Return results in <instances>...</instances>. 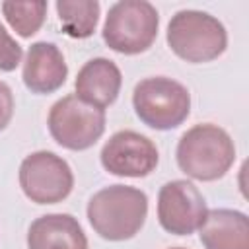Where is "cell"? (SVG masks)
Returning a JSON list of instances; mask_svg holds the SVG:
<instances>
[{
  "instance_id": "cell-1",
  "label": "cell",
  "mask_w": 249,
  "mask_h": 249,
  "mask_svg": "<svg viewBox=\"0 0 249 249\" xmlns=\"http://www.w3.org/2000/svg\"><path fill=\"white\" fill-rule=\"evenodd\" d=\"M148 214L144 191L128 185H111L97 191L88 202V220L97 235L109 241L134 237Z\"/></svg>"
},
{
  "instance_id": "cell-2",
  "label": "cell",
  "mask_w": 249,
  "mask_h": 249,
  "mask_svg": "<svg viewBox=\"0 0 249 249\" xmlns=\"http://www.w3.org/2000/svg\"><path fill=\"white\" fill-rule=\"evenodd\" d=\"M175 156L179 169L189 177L196 181H216L233 165L235 146L224 128L202 123L179 138Z\"/></svg>"
},
{
  "instance_id": "cell-3",
  "label": "cell",
  "mask_w": 249,
  "mask_h": 249,
  "mask_svg": "<svg viewBox=\"0 0 249 249\" xmlns=\"http://www.w3.org/2000/svg\"><path fill=\"white\" fill-rule=\"evenodd\" d=\"M169 49L187 62H210L228 47L224 23L200 10H181L167 25Z\"/></svg>"
},
{
  "instance_id": "cell-4",
  "label": "cell",
  "mask_w": 249,
  "mask_h": 249,
  "mask_svg": "<svg viewBox=\"0 0 249 249\" xmlns=\"http://www.w3.org/2000/svg\"><path fill=\"white\" fill-rule=\"evenodd\" d=\"M160 16L146 0H123L109 8L103 23V41L123 54H138L152 47L158 37Z\"/></svg>"
},
{
  "instance_id": "cell-5",
  "label": "cell",
  "mask_w": 249,
  "mask_h": 249,
  "mask_svg": "<svg viewBox=\"0 0 249 249\" xmlns=\"http://www.w3.org/2000/svg\"><path fill=\"white\" fill-rule=\"evenodd\" d=\"M132 105L138 119L156 130L177 128L191 113L189 89L177 80L154 76L138 82L132 91Z\"/></svg>"
},
{
  "instance_id": "cell-6",
  "label": "cell",
  "mask_w": 249,
  "mask_h": 249,
  "mask_svg": "<svg viewBox=\"0 0 249 249\" xmlns=\"http://www.w3.org/2000/svg\"><path fill=\"white\" fill-rule=\"evenodd\" d=\"M49 132L66 150H88L105 132V109L88 105L76 95H64L49 111Z\"/></svg>"
},
{
  "instance_id": "cell-7",
  "label": "cell",
  "mask_w": 249,
  "mask_h": 249,
  "mask_svg": "<svg viewBox=\"0 0 249 249\" xmlns=\"http://www.w3.org/2000/svg\"><path fill=\"white\" fill-rule=\"evenodd\" d=\"M19 187L31 202L56 204L70 195L74 175L66 160L53 152L39 150L21 161Z\"/></svg>"
},
{
  "instance_id": "cell-8",
  "label": "cell",
  "mask_w": 249,
  "mask_h": 249,
  "mask_svg": "<svg viewBox=\"0 0 249 249\" xmlns=\"http://www.w3.org/2000/svg\"><path fill=\"white\" fill-rule=\"evenodd\" d=\"M208 214L202 193L187 179L167 181L158 195L160 226L173 235H191Z\"/></svg>"
},
{
  "instance_id": "cell-9",
  "label": "cell",
  "mask_w": 249,
  "mask_h": 249,
  "mask_svg": "<svg viewBox=\"0 0 249 249\" xmlns=\"http://www.w3.org/2000/svg\"><path fill=\"white\" fill-rule=\"evenodd\" d=\"M156 144L134 130L115 132L101 148V165L119 177H146L158 165Z\"/></svg>"
},
{
  "instance_id": "cell-10",
  "label": "cell",
  "mask_w": 249,
  "mask_h": 249,
  "mask_svg": "<svg viewBox=\"0 0 249 249\" xmlns=\"http://www.w3.org/2000/svg\"><path fill=\"white\" fill-rule=\"evenodd\" d=\"M68 76V66L54 43L37 41L27 49L23 60V84L33 93L56 91Z\"/></svg>"
},
{
  "instance_id": "cell-11",
  "label": "cell",
  "mask_w": 249,
  "mask_h": 249,
  "mask_svg": "<svg viewBox=\"0 0 249 249\" xmlns=\"http://www.w3.org/2000/svg\"><path fill=\"white\" fill-rule=\"evenodd\" d=\"M121 84H123V76L119 66L109 58L97 56L88 60L80 68L74 88L78 99L86 101L88 105L105 109L117 99L121 91Z\"/></svg>"
},
{
  "instance_id": "cell-12",
  "label": "cell",
  "mask_w": 249,
  "mask_h": 249,
  "mask_svg": "<svg viewBox=\"0 0 249 249\" xmlns=\"http://www.w3.org/2000/svg\"><path fill=\"white\" fill-rule=\"evenodd\" d=\"M29 249H88V237L72 214L39 216L27 231Z\"/></svg>"
},
{
  "instance_id": "cell-13",
  "label": "cell",
  "mask_w": 249,
  "mask_h": 249,
  "mask_svg": "<svg viewBox=\"0 0 249 249\" xmlns=\"http://www.w3.org/2000/svg\"><path fill=\"white\" fill-rule=\"evenodd\" d=\"M198 230L206 249H249V222L239 210H208Z\"/></svg>"
},
{
  "instance_id": "cell-14",
  "label": "cell",
  "mask_w": 249,
  "mask_h": 249,
  "mask_svg": "<svg viewBox=\"0 0 249 249\" xmlns=\"http://www.w3.org/2000/svg\"><path fill=\"white\" fill-rule=\"evenodd\" d=\"M56 14L62 31L74 39L89 37L99 21V2L95 0H58Z\"/></svg>"
},
{
  "instance_id": "cell-15",
  "label": "cell",
  "mask_w": 249,
  "mask_h": 249,
  "mask_svg": "<svg viewBox=\"0 0 249 249\" xmlns=\"http://www.w3.org/2000/svg\"><path fill=\"white\" fill-rule=\"evenodd\" d=\"M2 12L6 21L19 37L35 35L47 16V2H2Z\"/></svg>"
},
{
  "instance_id": "cell-16",
  "label": "cell",
  "mask_w": 249,
  "mask_h": 249,
  "mask_svg": "<svg viewBox=\"0 0 249 249\" xmlns=\"http://www.w3.org/2000/svg\"><path fill=\"white\" fill-rule=\"evenodd\" d=\"M23 51L21 45L6 31L4 23L0 21V70L2 72H12L18 68V64L21 62Z\"/></svg>"
},
{
  "instance_id": "cell-17",
  "label": "cell",
  "mask_w": 249,
  "mask_h": 249,
  "mask_svg": "<svg viewBox=\"0 0 249 249\" xmlns=\"http://www.w3.org/2000/svg\"><path fill=\"white\" fill-rule=\"evenodd\" d=\"M14 115V93L8 84L0 82V130H4Z\"/></svg>"
},
{
  "instance_id": "cell-18",
  "label": "cell",
  "mask_w": 249,
  "mask_h": 249,
  "mask_svg": "<svg viewBox=\"0 0 249 249\" xmlns=\"http://www.w3.org/2000/svg\"><path fill=\"white\" fill-rule=\"evenodd\" d=\"M171 249H185V247H171Z\"/></svg>"
}]
</instances>
